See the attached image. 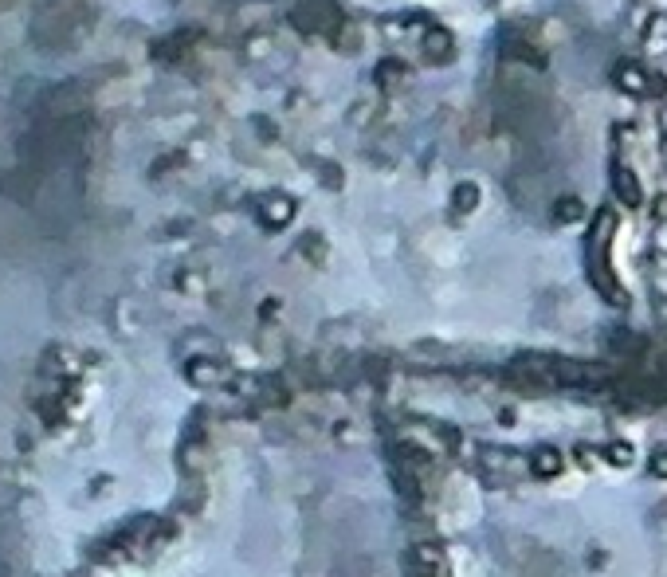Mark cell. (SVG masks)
I'll use <instances>...</instances> for the list:
<instances>
[{"label":"cell","mask_w":667,"mask_h":577,"mask_svg":"<svg viewBox=\"0 0 667 577\" xmlns=\"http://www.w3.org/2000/svg\"><path fill=\"white\" fill-rule=\"evenodd\" d=\"M612 185H617L620 201H628V204L640 201V185H636V177H628V169H617V173H612Z\"/></svg>","instance_id":"1"},{"label":"cell","mask_w":667,"mask_h":577,"mask_svg":"<svg viewBox=\"0 0 667 577\" xmlns=\"http://www.w3.org/2000/svg\"><path fill=\"white\" fill-rule=\"evenodd\" d=\"M620 83L632 86V91H644V75H640V71H620Z\"/></svg>","instance_id":"2"}]
</instances>
